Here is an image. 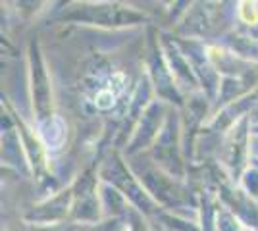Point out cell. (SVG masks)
Segmentation results:
<instances>
[{
  "mask_svg": "<svg viewBox=\"0 0 258 231\" xmlns=\"http://www.w3.org/2000/svg\"><path fill=\"white\" fill-rule=\"evenodd\" d=\"M62 22L89 23L100 27H123V25H137L145 22L141 12L127 8L118 2H102V0H83L76 6H70L60 16Z\"/></svg>",
  "mask_w": 258,
  "mask_h": 231,
  "instance_id": "cell-1",
  "label": "cell"
},
{
  "mask_svg": "<svg viewBox=\"0 0 258 231\" xmlns=\"http://www.w3.org/2000/svg\"><path fill=\"white\" fill-rule=\"evenodd\" d=\"M31 91H33V108L37 112V118L43 121L50 118L52 112V95H50V79L46 73V67L41 58L37 44H31Z\"/></svg>",
  "mask_w": 258,
  "mask_h": 231,
  "instance_id": "cell-2",
  "label": "cell"
},
{
  "mask_svg": "<svg viewBox=\"0 0 258 231\" xmlns=\"http://www.w3.org/2000/svg\"><path fill=\"white\" fill-rule=\"evenodd\" d=\"M239 18L247 25H258V6L254 0H241L239 2Z\"/></svg>",
  "mask_w": 258,
  "mask_h": 231,
  "instance_id": "cell-3",
  "label": "cell"
},
{
  "mask_svg": "<svg viewBox=\"0 0 258 231\" xmlns=\"http://www.w3.org/2000/svg\"><path fill=\"white\" fill-rule=\"evenodd\" d=\"M44 0H18V14H22L23 18H31L41 10Z\"/></svg>",
  "mask_w": 258,
  "mask_h": 231,
  "instance_id": "cell-4",
  "label": "cell"
}]
</instances>
